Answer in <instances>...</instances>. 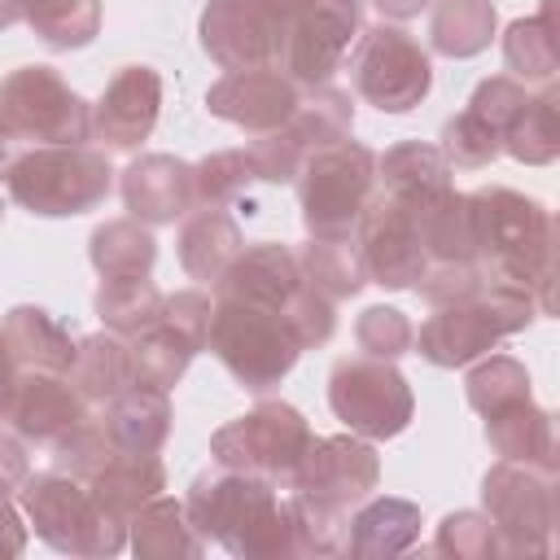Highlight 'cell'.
I'll return each instance as SVG.
<instances>
[{
  "instance_id": "cell-1",
  "label": "cell",
  "mask_w": 560,
  "mask_h": 560,
  "mask_svg": "<svg viewBox=\"0 0 560 560\" xmlns=\"http://www.w3.org/2000/svg\"><path fill=\"white\" fill-rule=\"evenodd\" d=\"M184 508L192 525L206 534V542H219L232 556H245V560L293 556L289 494H280V486L267 477L214 464L192 477Z\"/></svg>"
},
{
  "instance_id": "cell-2",
  "label": "cell",
  "mask_w": 560,
  "mask_h": 560,
  "mask_svg": "<svg viewBox=\"0 0 560 560\" xmlns=\"http://www.w3.org/2000/svg\"><path fill=\"white\" fill-rule=\"evenodd\" d=\"M468 214L486 276L529 289L538 315H547L556 280V219L542 210V201L508 184H486L468 192Z\"/></svg>"
},
{
  "instance_id": "cell-3",
  "label": "cell",
  "mask_w": 560,
  "mask_h": 560,
  "mask_svg": "<svg viewBox=\"0 0 560 560\" xmlns=\"http://www.w3.org/2000/svg\"><path fill=\"white\" fill-rule=\"evenodd\" d=\"M538 315V302L529 289L508 280H486L472 298L433 306V315L420 324L411 346L433 368H468L472 359L490 354L503 337L525 332Z\"/></svg>"
},
{
  "instance_id": "cell-4",
  "label": "cell",
  "mask_w": 560,
  "mask_h": 560,
  "mask_svg": "<svg viewBox=\"0 0 560 560\" xmlns=\"http://www.w3.org/2000/svg\"><path fill=\"white\" fill-rule=\"evenodd\" d=\"M0 179L22 210L39 219H70L96 210L109 197L114 166L109 153L92 144H35L13 153Z\"/></svg>"
},
{
  "instance_id": "cell-5",
  "label": "cell",
  "mask_w": 560,
  "mask_h": 560,
  "mask_svg": "<svg viewBox=\"0 0 560 560\" xmlns=\"http://www.w3.org/2000/svg\"><path fill=\"white\" fill-rule=\"evenodd\" d=\"M206 346L219 354V363L232 372V381L249 394L276 389L302 359V341L284 324L280 306H262V302H245V298H214Z\"/></svg>"
},
{
  "instance_id": "cell-6",
  "label": "cell",
  "mask_w": 560,
  "mask_h": 560,
  "mask_svg": "<svg viewBox=\"0 0 560 560\" xmlns=\"http://www.w3.org/2000/svg\"><path fill=\"white\" fill-rule=\"evenodd\" d=\"M18 508L26 516V525L66 556H118L127 547V525L109 521L88 481L70 477L61 468L48 472H26V481L18 486Z\"/></svg>"
},
{
  "instance_id": "cell-7",
  "label": "cell",
  "mask_w": 560,
  "mask_h": 560,
  "mask_svg": "<svg viewBox=\"0 0 560 560\" xmlns=\"http://www.w3.org/2000/svg\"><path fill=\"white\" fill-rule=\"evenodd\" d=\"M372 188H376V153L368 144L346 136L337 144L306 153V162L298 171L306 232L311 236H350Z\"/></svg>"
},
{
  "instance_id": "cell-8",
  "label": "cell",
  "mask_w": 560,
  "mask_h": 560,
  "mask_svg": "<svg viewBox=\"0 0 560 560\" xmlns=\"http://www.w3.org/2000/svg\"><path fill=\"white\" fill-rule=\"evenodd\" d=\"M486 516L499 529L503 556H547L556 534V468L499 459L481 477Z\"/></svg>"
},
{
  "instance_id": "cell-9",
  "label": "cell",
  "mask_w": 560,
  "mask_h": 560,
  "mask_svg": "<svg viewBox=\"0 0 560 560\" xmlns=\"http://www.w3.org/2000/svg\"><path fill=\"white\" fill-rule=\"evenodd\" d=\"M0 122L13 140H31V144H88L92 140V105L52 66H39V61L4 74Z\"/></svg>"
},
{
  "instance_id": "cell-10",
  "label": "cell",
  "mask_w": 560,
  "mask_h": 560,
  "mask_svg": "<svg viewBox=\"0 0 560 560\" xmlns=\"http://www.w3.org/2000/svg\"><path fill=\"white\" fill-rule=\"evenodd\" d=\"M350 83L381 114H407L433 88L429 48L416 35H407L398 22H376V26L359 31V39H354Z\"/></svg>"
},
{
  "instance_id": "cell-11",
  "label": "cell",
  "mask_w": 560,
  "mask_h": 560,
  "mask_svg": "<svg viewBox=\"0 0 560 560\" xmlns=\"http://www.w3.org/2000/svg\"><path fill=\"white\" fill-rule=\"evenodd\" d=\"M328 407L350 433H359L368 442H385V438H398L411 424L416 394H411L407 376L394 368V359L354 354V359L332 363Z\"/></svg>"
},
{
  "instance_id": "cell-12",
  "label": "cell",
  "mask_w": 560,
  "mask_h": 560,
  "mask_svg": "<svg viewBox=\"0 0 560 560\" xmlns=\"http://www.w3.org/2000/svg\"><path fill=\"white\" fill-rule=\"evenodd\" d=\"M311 442V424L293 402H258L245 416L228 420L223 429H214L210 438V455L223 468H241L254 477L276 481L280 490H289L293 464L302 455V446Z\"/></svg>"
},
{
  "instance_id": "cell-13",
  "label": "cell",
  "mask_w": 560,
  "mask_h": 560,
  "mask_svg": "<svg viewBox=\"0 0 560 560\" xmlns=\"http://www.w3.org/2000/svg\"><path fill=\"white\" fill-rule=\"evenodd\" d=\"M359 31L363 0H289L276 70H284L298 88L332 83Z\"/></svg>"
},
{
  "instance_id": "cell-14",
  "label": "cell",
  "mask_w": 560,
  "mask_h": 560,
  "mask_svg": "<svg viewBox=\"0 0 560 560\" xmlns=\"http://www.w3.org/2000/svg\"><path fill=\"white\" fill-rule=\"evenodd\" d=\"M350 236H354L359 258L368 267V284L416 289V280L429 267L411 201H398V197H389L381 188H372V197L359 210V223H354Z\"/></svg>"
},
{
  "instance_id": "cell-15",
  "label": "cell",
  "mask_w": 560,
  "mask_h": 560,
  "mask_svg": "<svg viewBox=\"0 0 560 560\" xmlns=\"http://www.w3.org/2000/svg\"><path fill=\"white\" fill-rule=\"evenodd\" d=\"M284 18H289V0H206L197 35L214 66L254 70V66H276Z\"/></svg>"
},
{
  "instance_id": "cell-16",
  "label": "cell",
  "mask_w": 560,
  "mask_h": 560,
  "mask_svg": "<svg viewBox=\"0 0 560 560\" xmlns=\"http://www.w3.org/2000/svg\"><path fill=\"white\" fill-rule=\"evenodd\" d=\"M376 486H381V455L359 433H332V438L311 433L289 477V490H302L306 499H319L341 512L359 508Z\"/></svg>"
},
{
  "instance_id": "cell-17",
  "label": "cell",
  "mask_w": 560,
  "mask_h": 560,
  "mask_svg": "<svg viewBox=\"0 0 560 560\" xmlns=\"http://www.w3.org/2000/svg\"><path fill=\"white\" fill-rule=\"evenodd\" d=\"M92 416V402L70 385L66 372H18L4 424L31 446H57L70 429Z\"/></svg>"
},
{
  "instance_id": "cell-18",
  "label": "cell",
  "mask_w": 560,
  "mask_h": 560,
  "mask_svg": "<svg viewBox=\"0 0 560 560\" xmlns=\"http://www.w3.org/2000/svg\"><path fill=\"white\" fill-rule=\"evenodd\" d=\"M298 96L302 88L284 70L254 66V70H228L219 83H210L206 109L232 127H245L249 136H262L289 122V114L298 109Z\"/></svg>"
},
{
  "instance_id": "cell-19",
  "label": "cell",
  "mask_w": 560,
  "mask_h": 560,
  "mask_svg": "<svg viewBox=\"0 0 560 560\" xmlns=\"http://www.w3.org/2000/svg\"><path fill=\"white\" fill-rule=\"evenodd\" d=\"M158 109H162V74L153 66H122L92 105V136L105 149L131 153L149 140Z\"/></svg>"
},
{
  "instance_id": "cell-20",
  "label": "cell",
  "mask_w": 560,
  "mask_h": 560,
  "mask_svg": "<svg viewBox=\"0 0 560 560\" xmlns=\"http://www.w3.org/2000/svg\"><path fill=\"white\" fill-rule=\"evenodd\" d=\"M118 192L131 219L158 228V223H175L188 210H197V184H192V162L175 158V153H140L122 175H118Z\"/></svg>"
},
{
  "instance_id": "cell-21",
  "label": "cell",
  "mask_w": 560,
  "mask_h": 560,
  "mask_svg": "<svg viewBox=\"0 0 560 560\" xmlns=\"http://www.w3.org/2000/svg\"><path fill=\"white\" fill-rule=\"evenodd\" d=\"M298 284H302L298 254L284 241H254V245H241V254L228 262V271L210 289L214 298H245V302L280 306Z\"/></svg>"
},
{
  "instance_id": "cell-22",
  "label": "cell",
  "mask_w": 560,
  "mask_h": 560,
  "mask_svg": "<svg viewBox=\"0 0 560 560\" xmlns=\"http://www.w3.org/2000/svg\"><path fill=\"white\" fill-rule=\"evenodd\" d=\"M171 389H153V385H127L122 394H114L101 411V424L109 433V442L118 451H140V455H158L171 438Z\"/></svg>"
},
{
  "instance_id": "cell-23",
  "label": "cell",
  "mask_w": 560,
  "mask_h": 560,
  "mask_svg": "<svg viewBox=\"0 0 560 560\" xmlns=\"http://www.w3.org/2000/svg\"><path fill=\"white\" fill-rule=\"evenodd\" d=\"M241 245L245 236L223 206H197L179 219L175 254H179V267L201 284H214L228 271V262L241 254Z\"/></svg>"
},
{
  "instance_id": "cell-24",
  "label": "cell",
  "mask_w": 560,
  "mask_h": 560,
  "mask_svg": "<svg viewBox=\"0 0 560 560\" xmlns=\"http://www.w3.org/2000/svg\"><path fill=\"white\" fill-rule=\"evenodd\" d=\"M88 490H92L96 508H101L109 521L127 525L153 494L166 490V464H162L158 455L114 451V459L88 477Z\"/></svg>"
},
{
  "instance_id": "cell-25",
  "label": "cell",
  "mask_w": 560,
  "mask_h": 560,
  "mask_svg": "<svg viewBox=\"0 0 560 560\" xmlns=\"http://www.w3.org/2000/svg\"><path fill=\"white\" fill-rule=\"evenodd\" d=\"M0 341L18 372H66L74 359L70 328L44 306H13L0 319Z\"/></svg>"
},
{
  "instance_id": "cell-26",
  "label": "cell",
  "mask_w": 560,
  "mask_h": 560,
  "mask_svg": "<svg viewBox=\"0 0 560 560\" xmlns=\"http://www.w3.org/2000/svg\"><path fill=\"white\" fill-rule=\"evenodd\" d=\"M127 542L140 560H179V556H206V534L192 525L184 499L153 494L131 521H127Z\"/></svg>"
},
{
  "instance_id": "cell-27",
  "label": "cell",
  "mask_w": 560,
  "mask_h": 560,
  "mask_svg": "<svg viewBox=\"0 0 560 560\" xmlns=\"http://www.w3.org/2000/svg\"><path fill=\"white\" fill-rule=\"evenodd\" d=\"M420 503L398 494H368L359 508H350V542L354 556H398L420 538Z\"/></svg>"
},
{
  "instance_id": "cell-28",
  "label": "cell",
  "mask_w": 560,
  "mask_h": 560,
  "mask_svg": "<svg viewBox=\"0 0 560 560\" xmlns=\"http://www.w3.org/2000/svg\"><path fill=\"white\" fill-rule=\"evenodd\" d=\"M70 385L88 398V402H109L114 394H122L127 385H136V368H131V341L122 332H88L74 341V359L66 368Z\"/></svg>"
},
{
  "instance_id": "cell-29",
  "label": "cell",
  "mask_w": 560,
  "mask_h": 560,
  "mask_svg": "<svg viewBox=\"0 0 560 560\" xmlns=\"http://www.w3.org/2000/svg\"><path fill=\"white\" fill-rule=\"evenodd\" d=\"M486 442L494 446L499 459H525V464L556 468V420H551V411H542L534 402V394L490 411Z\"/></svg>"
},
{
  "instance_id": "cell-30",
  "label": "cell",
  "mask_w": 560,
  "mask_h": 560,
  "mask_svg": "<svg viewBox=\"0 0 560 560\" xmlns=\"http://www.w3.org/2000/svg\"><path fill=\"white\" fill-rule=\"evenodd\" d=\"M411 210H416V228H420L429 262H477L468 192H455V184H451V188L416 201Z\"/></svg>"
},
{
  "instance_id": "cell-31",
  "label": "cell",
  "mask_w": 560,
  "mask_h": 560,
  "mask_svg": "<svg viewBox=\"0 0 560 560\" xmlns=\"http://www.w3.org/2000/svg\"><path fill=\"white\" fill-rule=\"evenodd\" d=\"M376 188L416 206V201L451 188V166H446L438 144L402 140V144H394V149H385L376 158Z\"/></svg>"
},
{
  "instance_id": "cell-32",
  "label": "cell",
  "mask_w": 560,
  "mask_h": 560,
  "mask_svg": "<svg viewBox=\"0 0 560 560\" xmlns=\"http://www.w3.org/2000/svg\"><path fill=\"white\" fill-rule=\"evenodd\" d=\"M560 26H556V0H542L538 13L516 18L503 31V57L512 79L521 83H556L560 70Z\"/></svg>"
},
{
  "instance_id": "cell-33",
  "label": "cell",
  "mask_w": 560,
  "mask_h": 560,
  "mask_svg": "<svg viewBox=\"0 0 560 560\" xmlns=\"http://www.w3.org/2000/svg\"><path fill=\"white\" fill-rule=\"evenodd\" d=\"M499 13L490 0H433L429 4V44L433 52L464 61L490 48Z\"/></svg>"
},
{
  "instance_id": "cell-34",
  "label": "cell",
  "mask_w": 560,
  "mask_h": 560,
  "mask_svg": "<svg viewBox=\"0 0 560 560\" xmlns=\"http://www.w3.org/2000/svg\"><path fill=\"white\" fill-rule=\"evenodd\" d=\"M88 258L96 267L101 280H122V276H153L158 262V241L153 228L140 219H105L92 241H88Z\"/></svg>"
},
{
  "instance_id": "cell-35",
  "label": "cell",
  "mask_w": 560,
  "mask_h": 560,
  "mask_svg": "<svg viewBox=\"0 0 560 560\" xmlns=\"http://www.w3.org/2000/svg\"><path fill=\"white\" fill-rule=\"evenodd\" d=\"M298 267L302 280L332 302H346L368 284V267L359 258L354 236H311L298 254Z\"/></svg>"
},
{
  "instance_id": "cell-36",
  "label": "cell",
  "mask_w": 560,
  "mask_h": 560,
  "mask_svg": "<svg viewBox=\"0 0 560 560\" xmlns=\"http://www.w3.org/2000/svg\"><path fill=\"white\" fill-rule=\"evenodd\" d=\"M503 153H512L525 166H551L560 158V92H556V83H542V92H529L525 109L503 131Z\"/></svg>"
},
{
  "instance_id": "cell-37",
  "label": "cell",
  "mask_w": 560,
  "mask_h": 560,
  "mask_svg": "<svg viewBox=\"0 0 560 560\" xmlns=\"http://www.w3.org/2000/svg\"><path fill=\"white\" fill-rule=\"evenodd\" d=\"M284 131H289L306 153L346 140V136L354 131V101H350V92H341V88H332V83L302 88L298 109L289 114Z\"/></svg>"
},
{
  "instance_id": "cell-38",
  "label": "cell",
  "mask_w": 560,
  "mask_h": 560,
  "mask_svg": "<svg viewBox=\"0 0 560 560\" xmlns=\"http://www.w3.org/2000/svg\"><path fill=\"white\" fill-rule=\"evenodd\" d=\"M22 22L48 48H88L101 31V0H22Z\"/></svg>"
},
{
  "instance_id": "cell-39",
  "label": "cell",
  "mask_w": 560,
  "mask_h": 560,
  "mask_svg": "<svg viewBox=\"0 0 560 560\" xmlns=\"http://www.w3.org/2000/svg\"><path fill=\"white\" fill-rule=\"evenodd\" d=\"M162 298L166 293L149 276H122V280H101L92 306H96V319L109 332L136 337V332H144L162 315Z\"/></svg>"
},
{
  "instance_id": "cell-40",
  "label": "cell",
  "mask_w": 560,
  "mask_h": 560,
  "mask_svg": "<svg viewBox=\"0 0 560 560\" xmlns=\"http://www.w3.org/2000/svg\"><path fill=\"white\" fill-rule=\"evenodd\" d=\"M127 341H131L136 381H140V385H153V389H171V385L188 372V363H192V354H197V346H192L188 337H179L166 319H153L144 332H136V337H127Z\"/></svg>"
},
{
  "instance_id": "cell-41",
  "label": "cell",
  "mask_w": 560,
  "mask_h": 560,
  "mask_svg": "<svg viewBox=\"0 0 560 560\" xmlns=\"http://www.w3.org/2000/svg\"><path fill=\"white\" fill-rule=\"evenodd\" d=\"M289 512H293V556H341L346 551L350 512L306 499L302 490H289Z\"/></svg>"
},
{
  "instance_id": "cell-42",
  "label": "cell",
  "mask_w": 560,
  "mask_h": 560,
  "mask_svg": "<svg viewBox=\"0 0 560 560\" xmlns=\"http://www.w3.org/2000/svg\"><path fill=\"white\" fill-rule=\"evenodd\" d=\"M464 394H468L472 411L490 416V411H499V407H508L516 398H529L534 389H529V372H525L521 359H512V354H481V359H472V368L464 376Z\"/></svg>"
},
{
  "instance_id": "cell-43",
  "label": "cell",
  "mask_w": 560,
  "mask_h": 560,
  "mask_svg": "<svg viewBox=\"0 0 560 560\" xmlns=\"http://www.w3.org/2000/svg\"><path fill=\"white\" fill-rule=\"evenodd\" d=\"M192 184H197V206H232L258 184V175L245 149H219L192 162Z\"/></svg>"
},
{
  "instance_id": "cell-44",
  "label": "cell",
  "mask_w": 560,
  "mask_h": 560,
  "mask_svg": "<svg viewBox=\"0 0 560 560\" xmlns=\"http://www.w3.org/2000/svg\"><path fill=\"white\" fill-rule=\"evenodd\" d=\"M438 149H442L446 166H455V171H481V166H490L503 153V140L477 114L459 109L455 118L442 122V144Z\"/></svg>"
},
{
  "instance_id": "cell-45",
  "label": "cell",
  "mask_w": 560,
  "mask_h": 560,
  "mask_svg": "<svg viewBox=\"0 0 560 560\" xmlns=\"http://www.w3.org/2000/svg\"><path fill=\"white\" fill-rule=\"evenodd\" d=\"M433 551L455 556V560H494V556H503L494 521L486 512H472V508L442 516V525L433 534Z\"/></svg>"
},
{
  "instance_id": "cell-46",
  "label": "cell",
  "mask_w": 560,
  "mask_h": 560,
  "mask_svg": "<svg viewBox=\"0 0 560 560\" xmlns=\"http://www.w3.org/2000/svg\"><path fill=\"white\" fill-rule=\"evenodd\" d=\"M114 442H109V433H105V424H101V416H88L79 429H70L57 446H52V468H61V472H70V477H92L96 468H105L109 459H114Z\"/></svg>"
},
{
  "instance_id": "cell-47",
  "label": "cell",
  "mask_w": 560,
  "mask_h": 560,
  "mask_svg": "<svg viewBox=\"0 0 560 560\" xmlns=\"http://www.w3.org/2000/svg\"><path fill=\"white\" fill-rule=\"evenodd\" d=\"M280 315H284V324L293 328V337L302 341V350L324 346V341L337 332V302L324 298L319 289H311L306 280L280 302Z\"/></svg>"
},
{
  "instance_id": "cell-48",
  "label": "cell",
  "mask_w": 560,
  "mask_h": 560,
  "mask_svg": "<svg viewBox=\"0 0 560 560\" xmlns=\"http://www.w3.org/2000/svg\"><path fill=\"white\" fill-rule=\"evenodd\" d=\"M411 337H416V328L398 306H368L354 319V341L372 359H402L411 350Z\"/></svg>"
},
{
  "instance_id": "cell-49",
  "label": "cell",
  "mask_w": 560,
  "mask_h": 560,
  "mask_svg": "<svg viewBox=\"0 0 560 560\" xmlns=\"http://www.w3.org/2000/svg\"><path fill=\"white\" fill-rule=\"evenodd\" d=\"M525 101H529V83H521V79H512V74H490V79H481L477 88H472V96H468V114H477L486 127H494L499 131V140H503V131L512 127V118L525 109Z\"/></svg>"
},
{
  "instance_id": "cell-50",
  "label": "cell",
  "mask_w": 560,
  "mask_h": 560,
  "mask_svg": "<svg viewBox=\"0 0 560 560\" xmlns=\"http://www.w3.org/2000/svg\"><path fill=\"white\" fill-rule=\"evenodd\" d=\"M245 153H249V162H254L258 184H293L298 171H302V162H306V149H302L284 127L254 136V140L245 144Z\"/></svg>"
},
{
  "instance_id": "cell-51",
  "label": "cell",
  "mask_w": 560,
  "mask_h": 560,
  "mask_svg": "<svg viewBox=\"0 0 560 560\" xmlns=\"http://www.w3.org/2000/svg\"><path fill=\"white\" fill-rule=\"evenodd\" d=\"M486 280H490V276H486L481 262H429L424 276L416 280V293H420L429 306H446V302L472 298Z\"/></svg>"
},
{
  "instance_id": "cell-52",
  "label": "cell",
  "mask_w": 560,
  "mask_h": 560,
  "mask_svg": "<svg viewBox=\"0 0 560 560\" xmlns=\"http://www.w3.org/2000/svg\"><path fill=\"white\" fill-rule=\"evenodd\" d=\"M31 538V525L18 508V490L9 481H0V556H22Z\"/></svg>"
},
{
  "instance_id": "cell-53",
  "label": "cell",
  "mask_w": 560,
  "mask_h": 560,
  "mask_svg": "<svg viewBox=\"0 0 560 560\" xmlns=\"http://www.w3.org/2000/svg\"><path fill=\"white\" fill-rule=\"evenodd\" d=\"M26 472H31V459H26V442L9 429H0V481H9L13 490L26 481Z\"/></svg>"
},
{
  "instance_id": "cell-54",
  "label": "cell",
  "mask_w": 560,
  "mask_h": 560,
  "mask_svg": "<svg viewBox=\"0 0 560 560\" xmlns=\"http://www.w3.org/2000/svg\"><path fill=\"white\" fill-rule=\"evenodd\" d=\"M372 4H376V9H381L389 22H407V18H420V13H424L433 0H372Z\"/></svg>"
},
{
  "instance_id": "cell-55",
  "label": "cell",
  "mask_w": 560,
  "mask_h": 560,
  "mask_svg": "<svg viewBox=\"0 0 560 560\" xmlns=\"http://www.w3.org/2000/svg\"><path fill=\"white\" fill-rule=\"evenodd\" d=\"M13 381H18V363L9 359V350L0 341V420H4V407H9V394H13Z\"/></svg>"
},
{
  "instance_id": "cell-56",
  "label": "cell",
  "mask_w": 560,
  "mask_h": 560,
  "mask_svg": "<svg viewBox=\"0 0 560 560\" xmlns=\"http://www.w3.org/2000/svg\"><path fill=\"white\" fill-rule=\"evenodd\" d=\"M22 22V0H0V31Z\"/></svg>"
},
{
  "instance_id": "cell-57",
  "label": "cell",
  "mask_w": 560,
  "mask_h": 560,
  "mask_svg": "<svg viewBox=\"0 0 560 560\" xmlns=\"http://www.w3.org/2000/svg\"><path fill=\"white\" fill-rule=\"evenodd\" d=\"M13 144H18V140H13V136L4 131V122H0V171H4V162L13 158Z\"/></svg>"
},
{
  "instance_id": "cell-58",
  "label": "cell",
  "mask_w": 560,
  "mask_h": 560,
  "mask_svg": "<svg viewBox=\"0 0 560 560\" xmlns=\"http://www.w3.org/2000/svg\"><path fill=\"white\" fill-rule=\"evenodd\" d=\"M0 219H4V201H0Z\"/></svg>"
}]
</instances>
